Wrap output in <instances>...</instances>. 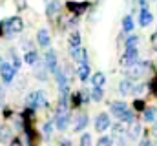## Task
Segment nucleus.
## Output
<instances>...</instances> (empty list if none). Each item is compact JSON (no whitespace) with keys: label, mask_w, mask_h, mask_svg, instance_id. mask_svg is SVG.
Wrapping results in <instances>:
<instances>
[{"label":"nucleus","mask_w":157,"mask_h":146,"mask_svg":"<svg viewBox=\"0 0 157 146\" xmlns=\"http://www.w3.org/2000/svg\"><path fill=\"white\" fill-rule=\"evenodd\" d=\"M37 42H39L40 48H49V44H51V36L48 33V29H39V33H37Z\"/></svg>","instance_id":"11"},{"label":"nucleus","mask_w":157,"mask_h":146,"mask_svg":"<svg viewBox=\"0 0 157 146\" xmlns=\"http://www.w3.org/2000/svg\"><path fill=\"white\" fill-rule=\"evenodd\" d=\"M137 60H139V49L137 48H130V49L124 51V55H122V64L124 66H132Z\"/></svg>","instance_id":"8"},{"label":"nucleus","mask_w":157,"mask_h":146,"mask_svg":"<svg viewBox=\"0 0 157 146\" xmlns=\"http://www.w3.org/2000/svg\"><path fill=\"white\" fill-rule=\"evenodd\" d=\"M104 82H106V77H104L102 71H97V73L91 75V84H93V86H101V88H102Z\"/></svg>","instance_id":"23"},{"label":"nucleus","mask_w":157,"mask_h":146,"mask_svg":"<svg viewBox=\"0 0 157 146\" xmlns=\"http://www.w3.org/2000/svg\"><path fill=\"white\" fill-rule=\"evenodd\" d=\"M110 124H112V121H110V115H108V113H99V115L95 117V130H97L99 133L106 132V130L110 128Z\"/></svg>","instance_id":"7"},{"label":"nucleus","mask_w":157,"mask_h":146,"mask_svg":"<svg viewBox=\"0 0 157 146\" xmlns=\"http://www.w3.org/2000/svg\"><path fill=\"white\" fill-rule=\"evenodd\" d=\"M148 68H150L148 62H141V60H137L135 64L126 66V77H128V79H141V77L146 73Z\"/></svg>","instance_id":"4"},{"label":"nucleus","mask_w":157,"mask_h":146,"mask_svg":"<svg viewBox=\"0 0 157 146\" xmlns=\"http://www.w3.org/2000/svg\"><path fill=\"white\" fill-rule=\"evenodd\" d=\"M124 110H128V104L122 102V101H115V102H112V106H110V111H112V115H113L115 119H119V117L122 115Z\"/></svg>","instance_id":"13"},{"label":"nucleus","mask_w":157,"mask_h":146,"mask_svg":"<svg viewBox=\"0 0 157 146\" xmlns=\"http://www.w3.org/2000/svg\"><path fill=\"white\" fill-rule=\"evenodd\" d=\"M139 146H154V143H152L150 139H146V137H144V139H143V141L139 143Z\"/></svg>","instance_id":"36"},{"label":"nucleus","mask_w":157,"mask_h":146,"mask_svg":"<svg viewBox=\"0 0 157 146\" xmlns=\"http://www.w3.org/2000/svg\"><path fill=\"white\" fill-rule=\"evenodd\" d=\"M133 28H135V22H133L132 15H126V17L122 18V31H124V33H132Z\"/></svg>","instance_id":"18"},{"label":"nucleus","mask_w":157,"mask_h":146,"mask_svg":"<svg viewBox=\"0 0 157 146\" xmlns=\"http://www.w3.org/2000/svg\"><path fill=\"white\" fill-rule=\"evenodd\" d=\"M80 146H91V135L88 132H84L80 135Z\"/></svg>","instance_id":"31"},{"label":"nucleus","mask_w":157,"mask_h":146,"mask_svg":"<svg viewBox=\"0 0 157 146\" xmlns=\"http://www.w3.org/2000/svg\"><path fill=\"white\" fill-rule=\"evenodd\" d=\"M26 106H28L29 110L46 108V106H48L46 93H44L42 90H37V91H31V93H28V97H26Z\"/></svg>","instance_id":"3"},{"label":"nucleus","mask_w":157,"mask_h":146,"mask_svg":"<svg viewBox=\"0 0 157 146\" xmlns=\"http://www.w3.org/2000/svg\"><path fill=\"white\" fill-rule=\"evenodd\" d=\"M86 6H88V4H84V2H80V4L68 2V9H71V11H73V15H80V13L86 9Z\"/></svg>","instance_id":"24"},{"label":"nucleus","mask_w":157,"mask_h":146,"mask_svg":"<svg viewBox=\"0 0 157 146\" xmlns=\"http://www.w3.org/2000/svg\"><path fill=\"white\" fill-rule=\"evenodd\" d=\"M68 44H70V49H77L80 48V33L78 31H73L70 38H68Z\"/></svg>","instance_id":"22"},{"label":"nucleus","mask_w":157,"mask_h":146,"mask_svg":"<svg viewBox=\"0 0 157 146\" xmlns=\"http://www.w3.org/2000/svg\"><path fill=\"white\" fill-rule=\"evenodd\" d=\"M132 90H133V84H132V79H124V80H121V84H119V91L122 93V95H128V93H132Z\"/></svg>","instance_id":"16"},{"label":"nucleus","mask_w":157,"mask_h":146,"mask_svg":"<svg viewBox=\"0 0 157 146\" xmlns=\"http://www.w3.org/2000/svg\"><path fill=\"white\" fill-rule=\"evenodd\" d=\"M102 97H104L102 88H101V86H93V91H91V101H93V102H101V101H102Z\"/></svg>","instance_id":"25"},{"label":"nucleus","mask_w":157,"mask_h":146,"mask_svg":"<svg viewBox=\"0 0 157 146\" xmlns=\"http://www.w3.org/2000/svg\"><path fill=\"white\" fill-rule=\"evenodd\" d=\"M135 90H132V93H135V95H139V93H143L144 91V86L143 84H137V86H133Z\"/></svg>","instance_id":"33"},{"label":"nucleus","mask_w":157,"mask_h":146,"mask_svg":"<svg viewBox=\"0 0 157 146\" xmlns=\"http://www.w3.org/2000/svg\"><path fill=\"white\" fill-rule=\"evenodd\" d=\"M135 110H139V111H141V110H144V102H143L141 99H137V101H135Z\"/></svg>","instance_id":"35"},{"label":"nucleus","mask_w":157,"mask_h":146,"mask_svg":"<svg viewBox=\"0 0 157 146\" xmlns=\"http://www.w3.org/2000/svg\"><path fill=\"white\" fill-rule=\"evenodd\" d=\"M9 146H22V141L20 139H11L9 141Z\"/></svg>","instance_id":"37"},{"label":"nucleus","mask_w":157,"mask_h":146,"mask_svg":"<svg viewBox=\"0 0 157 146\" xmlns=\"http://www.w3.org/2000/svg\"><path fill=\"white\" fill-rule=\"evenodd\" d=\"M44 62H46V68H48L49 73H53L57 70V53H55V49H48V51H46Z\"/></svg>","instance_id":"10"},{"label":"nucleus","mask_w":157,"mask_h":146,"mask_svg":"<svg viewBox=\"0 0 157 146\" xmlns=\"http://www.w3.org/2000/svg\"><path fill=\"white\" fill-rule=\"evenodd\" d=\"M2 62H4V60H2V55H0V64H2Z\"/></svg>","instance_id":"39"},{"label":"nucleus","mask_w":157,"mask_h":146,"mask_svg":"<svg viewBox=\"0 0 157 146\" xmlns=\"http://www.w3.org/2000/svg\"><path fill=\"white\" fill-rule=\"evenodd\" d=\"M53 126H55V121H49V122L44 124V128H42L44 137H51V133H53Z\"/></svg>","instance_id":"29"},{"label":"nucleus","mask_w":157,"mask_h":146,"mask_svg":"<svg viewBox=\"0 0 157 146\" xmlns=\"http://www.w3.org/2000/svg\"><path fill=\"white\" fill-rule=\"evenodd\" d=\"M119 121H121V122H124V124H132V122H133V111L124 110V111H122V115L119 117Z\"/></svg>","instance_id":"26"},{"label":"nucleus","mask_w":157,"mask_h":146,"mask_svg":"<svg viewBox=\"0 0 157 146\" xmlns=\"http://www.w3.org/2000/svg\"><path fill=\"white\" fill-rule=\"evenodd\" d=\"M154 46H155V49H157V35H154Z\"/></svg>","instance_id":"38"},{"label":"nucleus","mask_w":157,"mask_h":146,"mask_svg":"<svg viewBox=\"0 0 157 146\" xmlns=\"http://www.w3.org/2000/svg\"><path fill=\"white\" fill-rule=\"evenodd\" d=\"M11 141V130L7 126L0 128V143H9Z\"/></svg>","instance_id":"27"},{"label":"nucleus","mask_w":157,"mask_h":146,"mask_svg":"<svg viewBox=\"0 0 157 146\" xmlns=\"http://www.w3.org/2000/svg\"><path fill=\"white\" fill-rule=\"evenodd\" d=\"M70 119H71V113H70V110H68V104H60V102H59L57 111H55V119H53V121H55V128L60 130V132L68 130Z\"/></svg>","instance_id":"2"},{"label":"nucleus","mask_w":157,"mask_h":146,"mask_svg":"<svg viewBox=\"0 0 157 146\" xmlns=\"http://www.w3.org/2000/svg\"><path fill=\"white\" fill-rule=\"evenodd\" d=\"M86 126H88V115H86V113L77 115V117H75V126H73V130H75V132H82Z\"/></svg>","instance_id":"14"},{"label":"nucleus","mask_w":157,"mask_h":146,"mask_svg":"<svg viewBox=\"0 0 157 146\" xmlns=\"http://www.w3.org/2000/svg\"><path fill=\"white\" fill-rule=\"evenodd\" d=\"M139 133H141V124L139 122H132V126L128 128V132H126V135H128V139H139Z\"/></svg>","instance_id":"17"},{"label":"nucleus","mask_w":157,"mask_h":146,"mask_svg":"<svg viewBox=\"0 0 157 146\" xmlns=\"http://www.w3.org/2000/svg\"><path fill=\"white\" fill-rule=\"evenodd\" d=\"M77 75H78V79H80L82 82H86V80L90 79V66H88V64H78Z\"/></svg>","instance_id":"20"},{"label":"nucleus","mask_w":157,"mask_h":146,"mask_svg":"<svg viewBox=\"0 0 157 146\" xmlns=\"http://www.w3.org/2000/svg\"><path fill=\"white\" fill-rule=\"evenodd\" d=\"M152 20H154V15H152L146 7H141V13H139V24H141L143 28H146V26L152 24Z\"/></svg>","instance_id":"12"},{"label":"nucleus","mask_w":157,"mask_h":146,"mask_svg":"<svg viewBox=\"0 0 157 146\" xmlns=\"http://www.w3.org/2000/svg\"><path fill=\"white\" fill-rule=\"evenodd\" d=\"M154 146H157V144H154Z\"/></svg>","instance_id":"41"},{"label":"nucleus","mask_w":157,"mask_h":146,"mask_svg":"<svg viewBox=\"0 0 157 146\" xmlns=\"http://www.w3.org/2000/svg\"><path fill=\"white\" fill-rule=\"evenodd\" d=\"M48 68H46V62L44 60H37L33 64V75L39 79V80H48Z\"/></svg>","instance_id":"9"},{"label":"nucleus","mask_w":157,"mask_h":146,"mask_svg":"<svg viewBox=\"0 0 157 146\" xmlns=\"http://www.w3.org/2000/svg\"><path fill=\"white\" fill-rule=\"evenodd\" d=\"M15 75H17V68L13 64H9V62H2L0 64V77H2V80L6 84H11Z\"/></svg>","instance_id":"5"},{"label":"nucleus","mask_w":157,"mask_h":146,"mask_svg":"<svg viewBox=\"0 0 157 146\" xmlns=\"http://www.w3.org/2000/svg\"><path fill=\"white\" fill-rule=\"evenodd\" d=\"M143 119H144V122H155L157 121V110L155 108H144Z\"/></svg>","instance_id":"19"},{"label":"nucleus","mask_w":157,"mask_h":146,"mask_svg":"<svg viewBox=\"0 0 157 146\" xmlns=\"http://www.w3.org/2000/svg\"><path fill=\"white\" fill-rule=\"evenodd\" d=\"M24 29V22L20 17H11V18H6L2 22V35L6 38H13L15 35H18L20 31Z\"/></svg>","instance_id":"1"},{"label":"nucleus","mask_w":157,"mask_h":146,"mask_svg":"<svg viewBox=\"0 0 157 146\" xmlns=\"http://www.w3.org/2000/svg\"><path fill=\"white\" fill-rule=\"evenodd\" d=\"M137 44H139V36L137 35H130L128 38H126V42H124L126 49H130V48H137Z\"/></svg>","instance_id":"28"},{"label":"nucleus","mask_w":157,"mask_h":146,"mask_svg":"<svg viewBox=\"0 0 157 146\" xmlns=\"http://www.w3.org/2000/svg\"><path fill=\"white\" fill-rule=\"evenodd\" d=\"M155 35H157V31H155Z\"/></svg>","instance_id":"40"},{"label":"nucleus","mask_w":157,"mask_h":146,"mask_svg":"<svg viewBox=\"0 0 157 146\" xmlns=\"http://www.w3.org/2000/svg\"><path fill=\"white\" fill-rule=\"evenodd\" d=\"M4 101H6V91H4V88L0 86V108L4 106Z\"/></svg>","instance_id":"34"},{"label":"nucleus","mask_w":157,"mask_h":146,"mask_svg":"<svg viewBox=\"0 0 157 146\" xmlns=\"http://www.w3.org/2000/svg\"><path fill=\"white\" fill-rule=\"evenodd\" d=\"M97 146H113V141H112V137H106V135H102V137H99Z\"/></svg>","instance_id":"30"},{"label":"nucleus","mask_w":157,"mask_h":146,"mask_svg":"<svg viewBox=\"0 0 157 146\" xmlns=\"http://www.w3.org/2000/svg\"><path fill=\"white\" fill-rule=\"evenodd\" d=\"M53 75H55V80H57V84H59V91H60V93H68V88H70L68 73H64L62 68L57 66V70L53 71Z\"/></svg>","instance_id":"6"},{"label":"nucleus","mask_w":157,"mask_h":146,"mask_svg":"<svg viewBox=\"0 0 157 146\" xmlns=\"http://www.w3.org/2000/svg\"><path fill=\"white\" fill-rule=\"evenodd\" d=\"M37 60H39V53H37L35 49H28V51H26V55H24V62H26V64H29V66H33Z\"/></svg>","instance_id":"21"},{"label":"nucleus","mask_w":157,"mask_h":146,"mask_svg":"<svg viewBox=\"0 0 157 146\" xmlns=\"http://www.w3.org/2000/svg\"><path fill=\"white\" fill-rule=\"evenodd\" d=\"M11 55H13V66L18 70V68H20V59L17 57V53H15V51H11Z\"/></svg>","instance_id":"32"},{"label":"nucleus","mask_w":157,"mask_h":146,"mask_svg":"<svg viewBox=\"0 0 157 146\" xmlns=\"http://www.w3.org/2000/svg\"><path fill=\"white\" fill-rule=\"evenodd\" d=\"M60 9V2L59 0H48V7H46V15L48 17H55Z\"/></svg>","instance_id":"15"}]
</instances>
